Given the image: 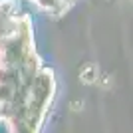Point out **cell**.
Instances as JSON below:
<instances>
[{"label":"cell","mask_w":133,"mask_h":133,"mask_svg":"<svg viewBox=\"0 0 133 133\" xmlns=\"http://www.w3.org/2000/svg\"><path fill=\"white\" fill-rule=\"evenodd\" d=\"M79 76H82L83 83H94V82H97V68H95L94 64H88V66L79 72Z\"/></svg>","instance_id":"6da1fadb"}]
</instances>
